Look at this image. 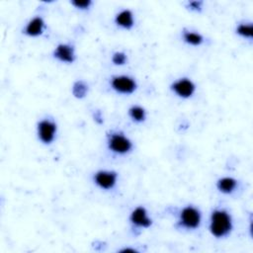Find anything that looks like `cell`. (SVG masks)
Masks as SVG:
<instances>
[{
    "label": "cell",
    "instance_id": "19",
    "mask_svg": "<svg viewBox=\"0 0 253 253\" xmlns=\"http://www.w3.org/2000/svg\"><path fill=\"white\" fill-rule=\"evenodd\" d=\"M187 8L194 12H201L203 9V1H190L187 4Z\"/></svg>",
    "mask_w": 253,
    "mask_h": 253
},
{
    "label": "cell",
    "instance_id": "13",
    "mask_svg": "<svg viewBox=\"0 0 253 253\" xmlns=\"http://www.w3.org/2000/svg\"><path fill=\"white\" fill-rule=\"evenodd\" d=\"M182 38L186 43L193 45V46H199L205 41L204 37L201 34L193 32V31H188L186 29H184L182 32Z\"/></svg>",
    "mask_w": 253,
    "mask_h": 253
},
{
    "label": "cell",
    "instance_id": "11",
    "mask_svg": "<svg viewBox=\"0 0 253 253\" xmlns=\"http://www.w3.org/2000/svg\"><path fill=\"white\" fill-rule=\"evenodd\" d=\"M115 24L125 30H130L134 26V16L131 10L124 9L115 16Z\"/></svg>",
    "mask_w": 253,
    "mask_h": 253
},
{
    "label": "cell",
    "instance_id": "12",
    "mask_svg": "<svg viewBox=\"0 0 253 253\" xmlns=\"http://www.w3.org/2000/svg\"><path fill=\"white\" fill-rule=\"evenodd\" d=\"M216 189L222 194H231L237 187V180L232 177H222L216 181Z\"/></svg>",
    "mask_w": 253,
    "mask_h": 253
},
{
    "label": "cell",
    "instance_id": "4",
    "mask_svg": "<svg viewBox=\"0 0 253 253\" xmlns=\"http://www.w3.org/2000/svg\"><path fill=\"white\" fill-rule=\"evenodd\" d=\"M57 131V125L55 122L49 119H42L37 124V134L39 140L45 144L49 145L53 142Z\"/></svg>",
    "mask_w": 253,
    "mask_h": 253
},
{
    "label": "cell",
    "instance_id": "21",
    "mask_svg": "<svg viewBox=\"0 0 253 253\" xmlns=\"http://www.w3.org/2000/svg\"><path fill=\"white\" fill-rule=\"evenodd\" d=\"M120 252H138L135 248H130V247H126V248H123L121 250H119Z\"/></svg>",
    "mask_w": 253,
    "mask_h": 253
},
{
    "label": "cell",
    "instance_id": "1",
    "mask_svg": "<svg viewBox=\"0 0 253 253\" xmlns=\"http://www.w3.org/2000/svg\"><path fill=\"white\" fill-rule=\"evenodd\" d=\"M233 228L231 215L221 209L212 211L210 218V232L215 238H223L227 236Z\"/></svg>",
    "mask_w": 253,
    "mask_h": 253
},
{
    "label": "cell",
    "instance_id": "10",
    "mask_svg": "<svg viewBox=\"0 0 253 253\" xmlns=\"http://www.w3.org/2000/svg\"><path fill=\"white\" fill-rule=\"evenodd\" d=\"M45 29V23L42 17L37 16L31 19L27 25L25 26L23 30V34H25L28 37L31 38H37L43 34V31Z\"/></svg>",
    "mask_w": 253,
    "mask_h": 253
},
{
    "label": "cell",
    "instance_id": "14",
    "mask_svg": "<svg viewBox=\"0 0 253 253\" xmlns=\"http://www.w3.org/2000/svg\"><path fill=\"white\" fill-rule=\"evenodd\" d=\"M89 92V86L88 84L83 80H77L73 83L71 87V93L72 95L77 99H83L87 96Z\"/></svg>",
    "mask_w": 253,
    "mask_h": 253
},
{
    "label": "cell",
    "instance_id": "17",
    "mask_svg": "<svg viewBox=\"0 0 253 253\" xmlns=\"http://www.w3.org/2000/svg\"><path fill=\"white\" fill-rule=\"evenodd\" d=\"M112 62L115 65L122 66L127 62V55L124 51H116L112 55Z\"/></svg>",
    "mask_w": 253,
    "mask_h": 253
},
{
    "label": "cell",
    "instance_id": "15",
    "mask_svg": "<svg viewBox=\"0 0 253 253\" xmlns=\"http://www.w3.org/2000/svg\"><path fill=\"white\" fill-rule=\"evenodd\" d=\"M129 118L135 123H142L146 119V111L139 105H133L128 109Z\"/></svg>",
    "mask_w": 253,
    "mask_h": 253
},
{
    "label": "cell",
    "instance_id": "16",
    "mask_svg": "<svg viewBox=\"0 0 253 253\" xmlns=\"http://www.w3.org/2000/svg\"><path fill=\"white\" fill-rule=\"evenodd\" d=\"M236 34L244 39H251L252 38V35H253V28H252V24H245V23H242V24H239L237 27H236V30H235Z\"/></svg>",
    "mask_w": 253,
    "mask_h": 253
},
{
    "label": "cell",
    "instance_id": "8",
    "mask_svg": "<svg viewBox=\"0 0 253 253\" xmlns=\"http://www.w3.org/2000/svg\"><path fill=\"white\" fill-rule=\"evenodd\" d=\"M53 57L62 62L71 64L76 60V54H75V48L70 43H59L56 45L52 52Z\"/></svg>",
    "mask_w": 253,
    "mask_h": 253
},
{
    "label": "cell",
    "instance_id": "5",
    "mask_svg": "<svg viewBox=\"0 0 253 253\" xmlns=\"http://www.w3.org/2000/svg\"><path fill=\"white\" fill-rule=\"evenodd\" d=\"M111 88L118 94L130 95L137 89L136 81L127 75H116L110 80Z\"/></svg>",
    "mask_w": 253,
    "mask_h": 253
},
{
    "label": "cell",
    "instance_id": "7",
    "mask_svg": "<svg viewBox=\"0 0 253 253\" xmlns=\"http://www.w3.org/2000/svg\"><path fill=\"white\" fill-rule=\"evenodd\" d=\"M118 173L114 170H99L93 175L94 183L102 190H112L118 182Z\"/></svg>",
    "mask_w": 253,
    "mask_h": 253
},
{
    "label": "cell",
    "instance_id": "9",
    "mask_svg": "<svg viewBox=\"0 0 253 253\" xmlns=\"http://www.w3.org/2000/svg\"><path fill=\"white\" fill-rule=\"evenodd\" d=\"M129 221L136 227L148 228L152 225V219L148 216L147 211L144 207L138 206L134 208L129 214Z\"/></svg>",
    "mask_w": 253,
    "mask_h": 253
},
{
    "label": "cell",
    "instance_id": "2",
    "mask_svg": "<svg viewBox=\"0 0 253 253\" xmlns=\"http://www.w3.org/2000/svg\"><path fill=\"white\" fill-rule=\"evenodd\" d=\"M107 145L110 151L115 154L125 155L133 148L132 141L121 131H110L107 134Z\"/></svg>",
    "mask_w": 253,
    "mask_h": 253
},
{
    "label": "cell",
    "instance_id": "20",
    "mask_svg": "<svg viewBox=\"0 0 253 253\" xmlns=\"http://www.w3.org/2000/svg\"><path fill=\"white\" fill-rule=\"evenodd\" d=\"M93 118L95 120V122L99 125L103 124L104 123V119H103V115H102V112L99 111V110H96L94 113H93Z\"/></svg>",
    "mask_w": 253,
    "mask_h": 253
},
{
    "label": "cell",
    "instance_id": "3",
    "mask_svg": "<svg viewBox=\"0 0 253 253\" xmlns=\"http://www.w3.org/2000/svg\"><path fill=\"white\" fill-rule=\"evenodd\" d=\"M202 222V212L201 211L192 206L184 207L179 213V225L182 228L187 230H195L197 229Z\"/></svg>",
    "mask_w": 253,
    "mask_h": 253
},
{
    "label": "cell",
    "instance_id": "6",
    "mask_svg": "<svg viewBox=\"0 0 253 253\" xmlns=\"http://www.w3.org/2000/svg\"><path fill=\"white\" fill-rule=\"evenodd\" d=\"M170 89L176 96L182 99H189L195 94L197 87L193 80L187 77H182L173 81L170 85Z\"/></svg>",
    "mask_w": 253,
    "mask_h": 253
},
{
    "label": "cell",
    "instance_id": "18",
    "mask_svg": "<svg viewBox=\"0 0 253 253\" xmlns=\"http://www.w3.org/2000/svg\"><path fill=\"white\" fill-rule=\"evenodd\" d=\"M70 4L79 10H88L93 2L91 0H72L70 1Z\"/></svg>",
    "mask_w": 253,
    "mask_h": 253
}]
</instances>
